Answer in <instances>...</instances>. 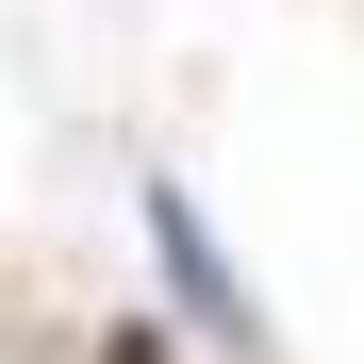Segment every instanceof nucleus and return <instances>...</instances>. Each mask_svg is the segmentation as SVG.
I'll list each match as a JSON object with an SVG mask.
<instances>
[{"label": "nucleus", "mask_w": 364, "mask_h": 364, "mask_svg": "<svg viewBox=\"0 0 364 364\" xmlns=\"http://www.w3.org/2000/svg\"><path fill=\"white\" fill-rule=\"evenodd\" d=\"M149 249H166V282H182V315H199V331H232V348H265V315H249V282L215 265V232H199V199H182V182H149Z\"/></svg>", "instance_id": "f257e3e1"}, {"label": "nucleus", "mask_w": 364, "mask_h": 364, "mask_svg": "<svg viewBox=\"0 0 364 364\" xmlns=\"http://www.w3.org/2000/svg\"><path fill=\"white\" fill-rule=\"evenodd\" d=\"M100 364H166V348H149V331H116V348H100Z\"/></svg>", "instance_id": "f03ea898"}]
</instances>
